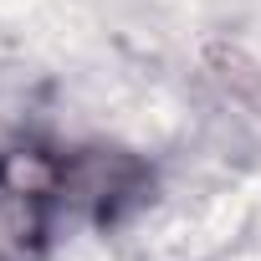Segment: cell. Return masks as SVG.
Instances as JSON below:
<instances>
[{"instance_id": "cell-1", "label": "cell", "mask_w": 261, "mask_h": 261, "mask_svg": "<svg viewBox=\"0 0 261 261\" xmlns=\"http://www.w3.org/2000/svg\"><path fill=\"white\" fill-rule=\"evenodd\" d=\"M62 215L82 220L72 149L26 139L0 154V261H46Z\"/></svg>"}]
</instances>
